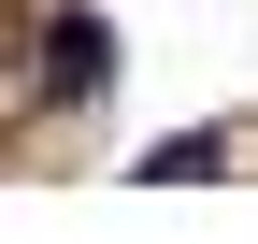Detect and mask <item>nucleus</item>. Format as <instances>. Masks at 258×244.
<instances>
[{
	"instance_id": "nucleus-1",
	"label": "nucleus",
	"mask_w": 258,
	"mask_h": 244,
	"mask_svg": "<svg viewBox=\"0 0 258 244\" xmlns=\"http://www.w3.org/2000/svg\"><path fill=\"white\" fill-rule=\"evenodd\" d=\"M101 72H115V29L101 15H57L43 29V86H57V101H101Z\"/></svg>"
}]
</instances>
